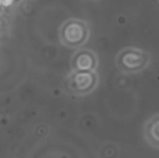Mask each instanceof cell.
Listing matches in <instances>:
<instances>
[{"label": "cell", "mask_w": 159, "mask_h": 158, "mask_svg": "<svg viewBox=\"0 0 159 158\" xmlns=\"http://www.w3.org/2000/svg\"><path fill=\"white\" fill-rule=\"evenodd\" d=\"M90 30L89 24L81 19H68L59 29V40L68 48H79L89 39Z\"/></svg>", "instance_id": "6da1fadb"}, {"label": "cell", "mask_w": 159, "mask_h": 158, "mask_svg": "<svg viewBox=\"0 0 159 158\" xmlns=\"http://www.w3.org/2000/svg\"><path fill=\"white\" fill-rule=\"evenodd\" d=\"M116 66L123 74H133L144 71L151 62V55L138 47H125L116 56Z\"/></svg>", "instance_id": "7a4b0ae2"}, {"label": "cell", "mask_w": 159, "mask_h": 158, "mask_svg": "<svg viewBox=\"0 0 159 158\" xmlns=\"http://www.w3.org/2000/svg\"><path fill=\"white\" fill-rule=\"evenodd\" d=\"M99 84L96 72L72 71L64 81V89L75 96H86L93 92Z\"/></svg>", "instance_id": "3957f363"}, {"label": "cell", "mask_w": 159, "mask_h": 158, "mask_svg": "<svg viewBox=\"0 0 159 158\" xmlns=\"http://www.w3.org/2000/svg\"><path fill=\"white\" fill-rule=\"evenodd\" d=\"M72 71L96 72L99 61L96 53L90 49H78L71 57Z\"/></svg>", "instance_id": "277c9868"}, {"label": "cell", "mask_w": 159, "mask_h": 158, "mask_svg": "<svg viewBox=\"0 0 159 158\" xmlns=\"http://www.w3.org/2000/svg\"><path fill=\"white\" fill-rule=\"evenodd\" d=\"M144 137L151 146L159 149V115H154L146 122Z\"/></svg>", "instance_id": "5b68a950"}, {"label": "cell", "mask_w": 159, "mask_h": 158, "mask_svg": "<svg viewBox=\"0 0 159 158\" xmlns=\"http://www.w3.org/2000/svg\"><path fill=\"white\" fill-rule=\"evenodd\" d=\"M89 1H92V2H98V1H101V0H89Z\"/></svg>", "instance_id": "8992f818"}, {"label": "cell", "mask_w": 159, "mask_h": 158, "mask_svg": "<svg viewBox=\"0 0 159 158\" xmlns=\"http://www.w3.org/2000/svg\"><path fill=\"white\" fill-rule=\"evenodd\" d=\"M158 1H159V0H158Z\"/></svg>", "instance_id": "52a82bcc"}]
</instances>
